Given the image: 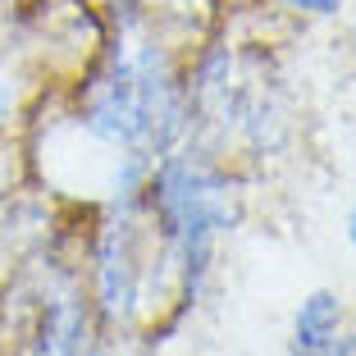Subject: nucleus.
<instances>
[{"instance_id": "1", "label": "nucleus", "mask_w": 356, "mask_h": 356, "mask_svg": "<svg viewBox=\"0 0 356 356\" xmlns=\"http://www.w3.org/2000/svg\"><path fill=\"white\" fill-rule=\"evenodd\" d=\"M151 229L160 233V252L178 283V315L197 306L215 265V242L238 224L233 178L210 151H169L151 165L137 188Z\"/></svg>"}, {"instance_id": "2", "label": "nucleus", "mask_w": 356, "mask_h": 356, "mask_svg": "<svg viewBox=\"0 0 356 356\" xmlns=\"http://www.w3.org/2000/svg\"><path fill=\"white\" fill-rule=\"evenodd\" d=\"M147 210H142V197L128 192V197H115V210L110 220L96 229V293H92V311L101 329L128 325L137 311H142V283H147Z\"/></svg>"}, {"instance_id": "3", "label": "nucleus", "mask_w": 356, "mask_h": 356, "mask_svg": "<svg viewBox=\"0 0 356 356\" xmlns=\"http://www.w3.org/2000/svg\"><path fill=\"white\" fill-rule=\"evenodd\" d=\"M110 5H119L147 37H156L183 60H192L206 42H215L224 14V0H110Z\"/></svg>"}, {"instance_id": "4", "label": "nucleus", "mask_w": 356, "mask_h": 356, "mask_svg": "<svg viewBox=\"0 0 356 356\" xmlns=\"http://www.w3.org/2000/svg\"><path fill=\"white\" fill-rule=\"evenodd\" d=\"M338 334H343V302H338V293H329V288L306 293L302 306H297V315H293V338H288V347H325V343H334Z\"/></svg>"}, {"instance_id": "5", "label": "nucleus", "mask_w": 356, "mask_h": 356, "mask_svg": "<svg viewBox=\"0 0 356 356\" xmlns=\"http://www.w3.org/2000/svg\"><path fill=\"white\" fill-rule=\"evenodd\" d=\"M23 92L28 87L19 83V74L0 60V133H10L14 119H23Z\"/></svg>"}, {"instance_id": "6", "label": "nucleus", "mask_w": 356, "mask_h": 356, "mask_svg": "<svg viewBox=\"0 0 356 356\" xmlns=\"http://www.w3.org/2000/svg\"><path fill=\"white\" fill-rule=\"evenodd\" d=\"M19 165H23V156L5 142V133H0V201L14 197V188H19Z\"/></svg>"}, {"instance_id": "7", "label": "nucleus", "mask_w": 356, "mask_h": 356, "mask_svg": "<svg viewBox=\"0 0 356 356\" xmlns=\"http://www.w3.org/2000/svg\"><path fill=\"white\" fill-rule=\"evenodd\" d=\"M288 14H306V19H334L343 10V0H279Z\"/></svg>"}, {"instance_id": "8", "label": "nucleus", "mask_w": 356, "mask_h": 356, "mask_svg": "<svg viewBox=\"0 0 356 356\" xmlns=\"http://www.w3.org/2000/svg\"><path fill=\"white\" fill-rule=\"evenodd\" d=\"M288 356H356V334H338L325 347H288Z\"/></svg>"}, {"instance_id": "9", "label": "nucleus", "mask_w": 356, "mask_h": 356, "mask_svg": "<svg viewBox=\"0 0 356 356\" xmlns=\"http://www.w3.org/2000/svg\"><path fill=\"white\" fill-rule=\"evenodd\" d=\"M347 242H352V252H356V201H352V215H347Z\"/></svg>"}, {"instance_id": "10", "label": "nucleus", "mask_w": 356, "mask_h": 356, "mask_svg": "<svg viewBox=\"0 0 356 356\" xmlns=\"http://www.w3.org/2000/svg\"><path fill=\"white\" fill-rule=\"evenodd\" d=\"M78 356H110V347H87V352H78Z\"/></svg>"}]
</instances>
